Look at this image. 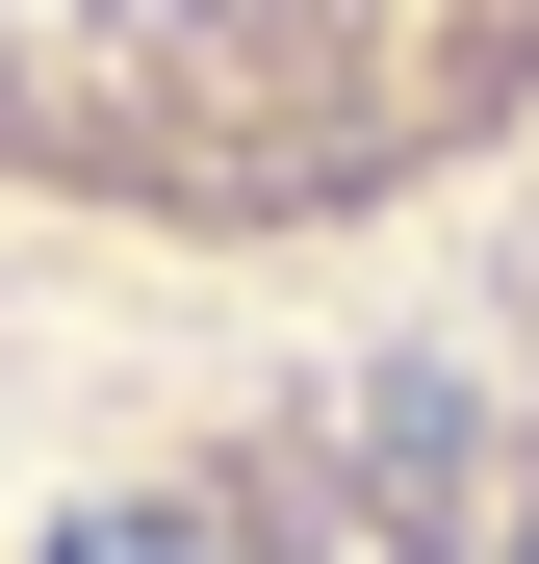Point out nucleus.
I'll use <instances>...</instances> for the list:
<instances>
[{"instance_id":"1","label":"nucleus","mask_w":539,"mask_h":564,"mask_svg":"<svg viewBox=\"0 0 539 564\" xmlns=\"http://www.w3.org/2000/svg\"><path fill=\"white\" fill-rule=\"evenodd\" d=\"M539 154V0H0V206L154 282H309Z\"/></svg>"}]
</instances>
